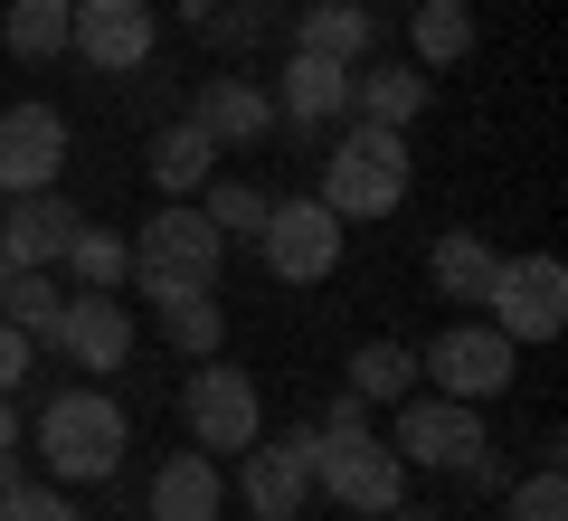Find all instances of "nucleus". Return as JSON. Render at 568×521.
I'll return each instance as SVG.
<instances>
[{
	"label": "nucleus",
	"instance_id": "nucleus-11",
	"mask_svg": "<svg viewBox=\"0 0 568 521\" xmlns=\"http://www.w3.org/2000/svg\"><path fill=\"white\" fill-rule=\"evenodd\" d=\"M237 502L256 521H304L313 502V427H284V437H256L237 455Z\"/></svg>",
	"mask_w": 568,
	"mask_h": 521
},
{
	"label": "nucleus",
	"instance_id": "nucleus-15",
	"mask_svg": "<svg viewBox=\"0 0 568 521\" xmlns=\"http://www.w3.org/2000/svg\"><path fill=\"white\" fill-rule=\"evenodd\" d=\"M190 123L219 152H256V142H275V96L256 77H200L190 86Z\"/></svg>",
	"mask_w": 568,
	"mask_h": 521
},
{
	"label": "nucleus",
	"instance_id": "nucleus-30",
	"mask_svg": "<svg viewBox=\"0 0 568 521\" xmlns=\"http://www.w3.org/2000/svg\"><path fill=\"white\" fill-rule=\"evenodd\" d=\"M0 521H85V512H77L67 483H10L0 493Z\"/></svg>",
	"mask_w": 568,
	"mask_h": 521
},
{
	"label": "nucleus",
	"instance_id": "nucleus-16",
	"mask_svg": "<svg viewBox=\"0 0 568 521\" xmlns=\"http://www.w3.org/2000/svg\"><path fill=\"white\" fill-rule=\"evenodd\" d=\"M426 104H436V77H426L417 58H361V67H351V123H388V133H407Z\"/></svg>",
	"mask_w": 568,
	"mask_h": 521
},
{
	"label": "nucleus",
	"instance_id": "nucleus-13",
	"mask_svg": "<svg viewBox=\"0 0 568 521\" xmlns=\"http://www.w3.org/2000/svg\"><path fill=\"white\" fill-rule=\"evenodd\" d=\"M67 114L58 104H0V200H20V190H58L67 171Z\"/></svg>",
	"mask_w": 568,
	"mask_h": 521
},
{
	"label": "nucleus",
	"instance_id": "nucleus-29",
	"mask_svg": "<svg viewBox=\"0 0 568 521\" xmlns=\"http://www.w3.org/2000/svg\"><path fill=\"white\" fill-rule=\"evenodd\" d=\"M503 521H568V474H559V445H549V455L530 464L521 483H511V502H503Z\"/></svg>",
	"mask_w": 568,
	"mask_h": 521
},
{
	"label": "nucleus",
	"instance_id": "nucleus-12",
	"mask_svg": "<svg viewBox=\"0 0 568 521\" xmlns=\"http://www.w3.org/2000/svg\"><path fill=\"white\" fill-rule=\"evenodd\" d=\"M58 361L77 370V380H114L123 361H133V303L123 294H67V313H58Z\"/></svg>",
	"mask_w": 568,
	"mask_h": 521
},
{
	"label": "nucleus",
	"instance_id": "nucleus-19",
	"mask_svg": "<svg viewBox=\"0 0 568 521\" xmlns=\"http://www.w3.org/2000/svg\"><path fill=\"white\" fill-rule=\"evenodd\" d=\"M294 48L304 58H332V67H361L379 48V10L369 0H304L294 10Z\"/></svg>",
	"mask_w": 568,
	"mask_h": 521
},
{
	"label": "nucleus",
	"instance_id": "nucleus-20",
	"mask_svg": "<svg viewBox=\"0 0 568 521\" xmlns=\"http://www.w3.org/2000/svg\"><path fill=\"white\" fill-rule=\"evenodd\" d=\"M209 161H219V142H209L190 114H171L162 133H152V152H142V171H152V190H162V200H200Z\"/></svg>",
	"mask_w": 568,
	"mask_h": 521
},
{
	"label": "nucleus",
	"instance_id": "nucleus-2",
	"mask_svg": "<svg viewBox=\"0 0 568 521\" xmlns=\"http://www.w3.org/2000/svg\"><path fill=\"white\" fill-rule=\"evenodd\" d=\"M407 181H417L407 133H388V123H342V133L323 142V190H313V200L342 228H369V219H398L407 209Z\"/></svg>",
	"mask_w": 568,
	"mask_h": 521
},
{
	"label": "nucleus",
	"instance_id": "nucleus-36",
	"mask_svg": "<svg viewBox=\"0 0 568 521\" xmlns=\"http://www.w3.org/2000/svg\"><path fill=\"white\" fill-rule=\"evenodd\" d=\"M455 10H474V0H455Z\"/></svg>",
	"mask_w": 568,
	"mask_h": 521
},
{
	"label": "nucleus",
	"instance_id": "nucleus-5",
	"mask_svg": "<svg viewBox=\"0 0 568 521\" xmlns=\"http://www.w3.org/2000/svg\"><path fill=\"white\" fill-rule=\"evenodd\" d=\"M181 427H190V445H200V455H246V445L265 437L256 370H237L227 351L190 361V380H181Z\"/></svg>",
	"mask_w": 568,
	"mask_h": 521
},
{
	"label": "nucleus",
	"instance_id": "nucleus-17",
	"mask_svg": "<svg viewBox=\"0 0 568 521\" xmlns=\"http://www.w3.org/2000/svg\"><path fill=\"white\" fill-rule=\"evenodd\" d=\"M142 512H152V521H219V512H227L219 455H200V445L162 455V464H152V483H142Z\"/></svg>",
	"mask_w": 568,
	"mask_h": 521
},
{
	"label": "nucleus",
	"instance_id": "nucleus-27",
	"mask_svg": "<svg viewBox=\"0 0 568 521\" xmlns=\"http://www.w3.org/2000/svg\"><path fill=\"white\" fill-rule=\"evenodd\" d=\"M58 313H67V294H58V265H20V275L0 284V322H20L29 341H48V332H58Z\"/></svg>",
	"mask_w": 568,
	"mask_h": 521
},
{
	"label": "nucleus",
	"instance_id": "nucleus-7",
	"mask_svg": "<svg viewBox=\"0 0 568 521\" xmlns=\"http://www.w3.org/2000/svg\"><path fill=\"white\" fill-rule=\"evenodd\" d=\"M484 322L511 341V351H540V341L568 332V265L559 257H503L484 284Z\"/></svg>",
	"mask_w": 568,
	"mask_h": 521
},
{
	"label": "nucleus",
	"instance_id": "nucleus-10",
	"mask_svg": "<svg viewBox=\"0 0 568 521\" xmlns=\"http://www.w3.org/2000/svg\"><path fill=\"white\" fill-rule=\"evenodd\" d=\"M342 238H351V228L332 219L323 200H265V228L246 247H256V265L275 284H323L332 265H342Z\"/></svg>",
	"mask_w": 568,
	"mask_h": 521
},
{
	"label": "nucleus",
	"instance_id": "nucleus-34",
	"mask_svg": "<svg viewBox=\"0 0 568 521\" xmlns=\"http://www.w3.org/2000/svg\"><path fill=\"white\" fill-rule=\"evenodd\" d=\"M379 521H436V512H407V502H398V512H379Z\"/></svg>",
	"mask_w": 568,
	"mask_h": 521
},
{
	"label": "nucleus",
	"instance_id": "nucleus-4",
	"mask_svg": "<svg viewBox=\"0 0 568 521\" xmlns=\"http://www.w3.org/2000/svg\"><path fill=\"white\" fill-rule=\"evenodd\" d=\"M123 247H133V284H142V303L190 294V284H219V265H227V238L200 219V200H162Z\"/></svg>",
	"mask_w": 568,
	"mask_h": 521
},
{
	"label": "nucleus",
	"instance_id": "nucleus-26",
	"mask_svg": "<svg viewBox=\"0 0 568 521\" xmlns=\"http://www.w3.org/2000/svg\"><path fill=\"white\" fill-rule=\"evenodd\" d=\"M58 265L77 275V294H123V275H133V247H123L114 228H77Z\"/></svg>",
	"mask_w": 568,
	"mask_h": 521
},
{
	"label": "nucleus",
	"instance_id": "nucleus-32",
	"mask_svg": "<svg viewBox=\"0 0 568 521\" xmlns=\"http://www.w3.org/2000/svg\"><path fill=\"white\" fill-rule=\"evenodd\" d=\"M20 437H29V427H20V389H0V455H10Z\"/></svg>",
	"mask_w": 568,
	"mask_h": 521
},
{
	"label": "nucleus",
	"instance_id": "nucleus-18",
	"mask_svg": "<svg viewBox=\"0 0 568 521\" xmlns=\"http://www.w3.org/2000/svg\"><path fill=\"white\" fill-rule=\"evenodd\" d=\"M77 228H85V209L67 200V190H20V200H0V247H10L20 265H58Z\"/></svg>",
	"mask_w": 568,
	"mask_h": 521
},
{
	"label": "nucleus",
	"instance_id": "nucleus-33",
	"mask_svg": "<svg viewBox=\"0 0 568 521\" xmlns=\"http://www.w3.org/2000/svg\"><path fill=\"white\" fill-rule=\"evenodd\" d=\"M10 483H29V464H20V445H10V455H0V493H10Z\"/></svg>",
	"mask_w": 568,
	"mask_h": 521
},
{
	"label": "nucleus",
	"instance_id": "nucleus-3",
	"mask_svg": "<svg viewBox=\"0 0 568 521\" xmlns=\"http://www.w3.org/2000/svg\"><path fill=\"white\" fill-rule=\"evenodd\" d=\"M29 445H39L48 483H104V474L123 464V445H133V418L114 408V389L77 380V389H58V399L39 408Z\"/></svg>",
	"mask_w": 568,
	"mask_h": 521
},
{
	"label": "nucleus",
	"instance_id": "nucleus-9",
	"mask_svg": "<svg viewBox=\"0 0 568 521\" xmlns=\"http://www.w3.org/2000/svg\"><path fill=\"white\" fill-rule=\"evenodd\" d=\"M152 48H162L152 0H67V58H85L95 77H142Z\"/></svg>",
	"mask_w": 568,
	"mask_h": 521
},
{
	"label": "nucleus",
	"instance_id": "nucleus-35",
	"mask_svg": "<svg viewBox=\"0 0 568 521\" xmlns=\"http://www.w3.org/2000/svg\"><path fill=\"white\" fill-rule=\"evenodd\" d=\"M10 275H20V257H10V247H0V284H10Z\"/></svg>",
	"mask_w": 568,
	"mask_h": 521
},
{
	"label": "nucleus",
	"instance_id": "nucleus-22",
	"mask_svg": "<svg viewBox=\"0 0 568 521\" xmlns=\"http://www.w3.org/2000/svg\"><path fill=\"white\" fill-rule=\"evenodd\" d=\"M152 322H162V341L181 351V361H209L227 341V303H219V284H190V294H162L152 303Z\"/></svg>",
	"mask_w": 568,
	"mask_h": 521
},
{
	"label": "nucleus",
	"instance_id": "nucleus-1",
	"mask_svg": "<svg viewBox=\"0 0 568 521\" xmlns=\"http://www.w3.org/2000/svg\"><path fill=\"white\" fill-rule=\"evenodd\" d=\"M313 493H332L351 521H379V512H398L407 502V464H398V445L388 437H369V418H361V399H332V418L313 427Z\"/></svg>",
	"mask_w": 568,
	"mask_h": 521
},
{
	"label": "nucleus",
	"instance_id": "nucleus-28",
	"mask_svg": "<svg viewBox=\"0 0 568 521\" xmlns=\"http://www.w3.org/2000/svg\"><path fill=\"white\" fill-rule=\"evenodd\" d=\"M200 219L237 247V238H256V228H265V190L256 181H200Z\"/></svg>",
	"mask_w": 568,
	"mask_h": 521
},
{
	"label": "nucleus",
	"instance_id": "nucleus-8",
	"mask_svg": "<svg viewBox=\"0 0 568 521\" xmlns=\"http://www.w3.org/2000/svg\"><path fill=\"white\" fill-rule=\"evenodd\" d=\"M417 380H436V399L484 408V399H503V389L521 380V351H511L493 322H446V332L417 351Z\"/></svg>",
	"mask_w": 568,
	"mask_h": 521
},
{
	"label": "nucleus",
	"instance_id": "nucleus-14",
	"mask_svg": "<svg viewBox=\"0 0 568 521\" xmlns=\"http://www.w3.org/2000/svg\"><path fill=\"white\" fill-rule=\"evenodd\" d=\"M275 123H294L304 142H332V133L351 123V67L284 48V96H275Z\"/></svg>",
	"mask_w": 568,
	"mask_h": 521
},
{
	"label": "nucleus",
	"instance_id": "nucleus-24",
	"mask_svg": "<svg viewBox=\"0 0 568 521\" xmlns=\"http://www.w3.org/2000/svg\"><path fill=\"white\" fill-rule=\"evenodd\" d=\"M0 48L20 67H58L67 58V0H10L0 10Z\"/></svg>",
	"mask_w": 568,
	"mask_h": 521
},
{
	"label": "nucleus",
	"instance_id": "nucleus-23",
	"mask_svg": "<svg viewBox=\"0 0 568 521\" xmlns=\"http://www.w3.org/2000/svg\"><path fill=\"white\" fill-rule=\"evenodd\" d=\"M342 389H351L361 408H398L407 389H417V351H407V341H361L351 370H342Z\"/></svg>",
	"mask_w": 568,
	"mask_h": 521
},
{
	"label": "nucleus",
	"instance_id": "nucleus-25",
	"mask_svg": "<svg viewBox=\"0 0 568 521\" xmlns=\"http://www.w3.org/2000/svg\"><path fill=\"white\" fill-rule=\"evenodd\" d=\"M407 48H417L426 77H446L455 58H474V10H455V0H417V20H407Z\"/></svg>",
	"mask_w": 568,
	"mask_h": 521
},
{
	"label": "nucleus",
	"instance_id": "nucleus-6",
	"mask_svg": "<svg viewBox=\"0 0 568 521\" xmlns=\"http://www.w3.org/2000/svg\"><path fill=\"white\" fill-rule=\"evenodd\" d=\"M388 445H398L407 474H465V464H484V455H493L484 408L436 399V389H407V399L388 408Z\"/></svg>",
	"mask_w": 568,
	"mask_h": 521
},
{
	"label": "nucleus",
	"instance_id": "nucleus-21",
	"mask_svg": "<svg viewBox=\"0 0 568 521\" xmlns=\"http://www.w3.org/2000/svg\"><path fill=\"white\" fill-rule=\"evenodd\" d=\"M493 265H503V247H493V238L446 228V238H436V257H426V284H436V303H484Z\"/></svg>",
	"mask_w": 568,
	"mask_h": 521
},
{
	"label": "nucleus",
	"instance_id": "nucleus-31",
	"mask_svg": "<svg viewBox=\"0 0 568 521\" xmlns=\"http://www.w3.org/2000/svg\"><path fill=\"white\" fill-rule=\"evenodd\" d=\"M29 351H39V341H29L20 322H0V389H20V380H29Z\"/></svg>",
	"mask_w": 568,
	"mask_h": 521
}]
</instances>
